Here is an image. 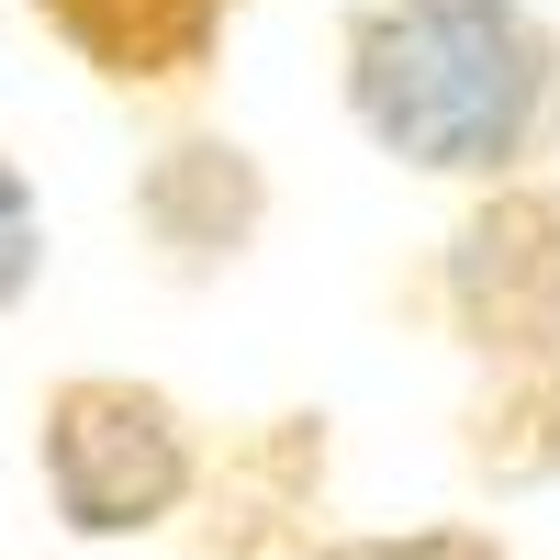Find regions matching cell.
Segmentation results:
<instances>
[{
  "label": "cell",
  "mask_w": 560,
  "mask_h": 560,
  "mask_svg": "<svg viewBox=\"0 0 560 560\" xmlns=\"http://www.w3.org/2000/svg\"><path fill=\"white\" fill-rule=\"evenodd\" d=\"M348 124L415 179H527L560 158V23L538 0H348Z\"/></svg>",
  "instance_id": "obj_1"
},
{
  "label": "cell",
  "mask_w": 560,
  "mask_h": 560,
  "mask_svg": "<svg viewBox=\"0 0 560 560\" xmlns=\"http://www.w3.org/2000/svg\"><path fill=\"white\" fill-rule=\"evenodd\" d=\"M45 493L79 538H135V527H168L191 504L202 459H191V427L158 382H124V370H79V382L45 393Z\"/></svg>",
  "instance_id": "obj_2"
},
{
  "label": "cell",
  "mask_w": 560,
  "mask_h": 560,
  "mask_svg": "<svg viewBox=\"0 0 560 560\" xmlns=\"http://www.w3.org/2000/svg\"><path fill=\"white\" fill-rule=\"evenodd\" d=\"M438 303L459 325V348H482L504 370L560 359V179H493V191L448 224L438 247Z\"/></svg>",
  "instance_id": "obj_3"
},
{
  "label": "cell",
  "mask_w": 560,
  "mask_h": 560,
  "mask_svg": "<svg viewBox=\"0 0 560 560\" xmlns=\"http://www.w3.org/2000/svg\"><path fill=\"white\" fill-rule=\"evenodd\" d=\"M23 12L68 45V68H90L113 102L179 113L202 102L224 68V34H236L258 0H23Z\"/></svg>",
  "instance_id": "obj_4"
},
{
  "label": "cell",
  "mask_w": 560,
  "mask_h": 560,
  "mask_svg": "<svg viewBox=\"0 0 560 560\" xmlns=\"http://www.w3.org/2000/svg\"><path fill=\"white\" fill-rule=\"evenodd\" d=\"M135 236H147V258L168 280H213V269H236L258 247V224H269V168L236 147V135H168V147L135 168Z\"/></svg>",
  "instance_id": "obj_5"
},
{
  "label": "cell",
  "mask_w": 560,
  "mask_h": 560,
  "mask_svg": "<svg viewBox=\"0 0 560 560\" xmlns=\"http://www.w3.org/2000/svg\"><path fill=\"white\" fill-rule=\"evenodd\" d=\"M482 471L527 482V471H560V359H527L516 382H504V404H482Z\"/></svg>",
  "instance_id": "obj_6"
},
{
  "label": "cell",
  "mask_w": 560,
  "mask_h": 560,
  "mask_svg": "<svg viewBox=\"0 0 560 560\" xmlns=\"http://www.w3.org/2000/svg\"><path fill=\"white\" fill-rule=\"evenodd\" d=\"M34 280H45V202H34L23 158L0 147V314H23Z\"/></svg>",
  "instance_id": "obj_7"
},
{
  "label": "cell",
  "mask_w": 560,
  "mask_h": 560,
  "mask_svg": "<svg viewBox=\"0 0 560 560\" xmlns=\"http://www.w3.org/2000/svg\"><path fill=\"white\" fill-rule=\"evenodd\" d=\"M325 560H504L482 527H415V538H348V549H325Z\"/></svg>",
  "instance_id": "obj_8"
}]
</instances>
